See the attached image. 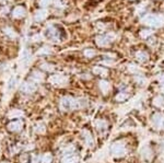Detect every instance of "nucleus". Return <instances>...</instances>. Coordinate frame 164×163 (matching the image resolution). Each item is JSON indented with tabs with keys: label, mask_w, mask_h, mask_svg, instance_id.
<instances>
[{
	"label": "nucleus",
	"mask_w": 164,
	"mask_h": 163,
	"mask_svg": "<svg viewBox=\"0 0 164 163\" xmlns=\"http://www.w3.org/2000/svg\"><path fill=\"white\" fill-rule=\"evenodd\" d=\"M95 125H96L97 129L103 130V129H106L107 128V122H105L104 119H99V121L95 123Z\"/></svg>",
	"instance_id": "6ab92c4d"
},
{
	"label": "nucleus",
	"mask_w": 164,
	"mask_h": 163,
	"mask_svg": "<svg viewBox=\"0 0 164 163\" xmlns=\"http://www.w3.org/2000/svg\"><path fill=\"white\" fill-rule=\"evenodd\" d=\"M14 82H15V80H14V78H11L10 79V82H9V89H11L12 87H14Z\"/></svg>",
	"instance_id": "c756f323"
},
{
	"label": "nucleus",
	"mask_w": 164,
	"mask_h": 163,
	"mask_svg": "<svg viewBox=\"0 0 164 163\" xmlns=\"http://www.w3.org/2000/svg\"><path fill=\"white\" fill-rule=\"evenodd\" d=\"M52 53V52H50V48H48V47H43L42 49H40L38 50V55H43V54H46V55H47V54H50Z\"/></svg>",
	"instance_id": "b1692460"
},
{
	"label": "nucleus",
	"mask_w": 164,
	"mask_h": 163,
	"mask_svg": "<svg viewBox=\"0 0 164 163\" xmlns=\"http://www.w3.org/2000/svg\"><path fill=\"white\" fill-rule=\"evenodd\" d=\"M148 35H151V32H150V31H142V33H141L142 37H147Z\"/></svg>",
	"instance_id": "c85d7f7f"
},
{
	"label": "nucleus",
	"mask_w": 164,
	"mask_h": 163,
	"mask_svg": "<svg viewBox=\"0 0 164 163\" xmlns=\"http://www.w3.org/2000/svg\"><path fill=\"white\" fill-rule=\"evenodd\" d=\"M111 153L115 158H123L127 153V148L123 141H115L112 146H111Z\"/></svg>",
	"instance_id": "f03ea898"
},
{
	"label": "nucleus",
	"mask_w": 164,
	"mask_h": 163,
	"mask_svg": "<svg viewBox=\"0 0 164 163\" xmlns=\"http://www.w3.org/2000/svg\"><path fill=\"white\" fill-rule=\"evenodd\" d=\"M10 117H13V118H15V117H20V116H22V113L21 112H19V111H15L14 113L13 112H11L10 113Z\"/></svg>",
	"instance_id": "bb28decb"
},
{
	"label": "nucleus",
	"mask_w": 164,
	"mask_h": 163,
	"mask_svg": "<svg viewBox=\"0 0 164 163\" xmlns=\"http://www.w3.org/2000/svg\"><path fill=\"white\" fill-rule=\"evenodd\" d=\"M84 141L88 145V147H93V143L94 142H93L92 136H91V134L89 131H84Z\"/></svg>",
	"instance_id": "f3484780"
},
{
	"label": "nucleus",
	"mask_w": 164,
	"mask_h": 163,
	"mask_svg": "<svg viewBox=\"0 0 164 163\" xmlns=\"http://www.w3.org/2000/svg\"><path fill=\"white\" fill-rule=\"evenodd\" d=\"M22 126H23V123L21 121H14V122H11L8 125V128H9L10 131H19L22 128Z\"/></svg>",
	"instance_id": "9d476101"
},
{
	"label": "nucleus",
	"mask_w": 164,
	"mask_h": 163,
	"mask_svg": "<svg viewBox=\"0 0 164 163\" xmlns=\"http://www.w3.org/2000/svg\"><path fill=\"white\" fill-rule=\"evenodd\" d=\"M50 1H52V0H38V2H40V5H41V6H43V7H45V6L49 5Z\"/></svg>",
	"instance_id": "cd10ccee"
},
{
	"label": "nucleus",
	"mask_w": 164,
	"mask_h": 163,
	"mask_svg": "<svg viewBox=\"0 0 164 163\" xmlns=\"http://www.w3.org/2000/svg\"><path fill=\"white\" fill-rule=\"evenodd\" d=\"M49 81L54 85H62L65 82H67V79L60 75H56V76H53L52 78L49 79Z\"/></svg>",
	"instance_id": "0eeeda50"
},
{
	"label": "nucleus",
	"mask_w": 164,
	"mask_h": 163,
	"mask_svg": "<svg viewBox=\"0 0 164 163\" xmlns=\"http://www.w3.org/2000/svg\"><path fill=\"white\" fill-rule=\"evenodd\" d=\"M31 79L34 81H36V82H40V81L43 80V77L42 75H41L40 72H37V71H34V72L32 73V77H31Z\"/></svg>",
	"instance_id": "4be33fe9"
},
{
	"label": "nucleus",
	"mask_w": 164,
	"mask_h": 163,
	"mask_svg": "<svg viewBox=\"0 0 164 163\" xmlns=\"http://www.w3.org/2000/svg\"><path fill=\"white\" fill-rule=\"evenodd\" d=\"M163 129H164V124H163Z\"/></svg>",
	"instance_id": "72a5a7b5"
},
{
	"label": "nucleus",
	"mask_w": 164,
	"mask_h": 163,
	"mask_svg": "<svg viewBox=\"0 0 164 163\" xmlns=\"http://www.w3.org/2000/svg\"><path fill=\"white\" fill-rule=\"evenodd\" d=\"M152 125L155 128H161L164 124V114L162 113H155L151 118Z\"/></svg>",
	"instance_id": "20e7f679"
},
{
	"label": "nucleus",
	"mask_w": 164,
	"mask_h": 163,
	"mask_svg": "<svg viewBox=\"0 0 164 163\" xmlns=\"http://www.w3.org/2000/svg\"><path fill=\"white\" fill-rule=\"evenodd\" d=\"M161 92L164 93V85H162V88H161Z\"/></svg>",
	"instance_id": "2f4dec72"
},
{
	"label": "nucleus",
	"mask_w": 164,
	"mask_h": 163,
	"mask_svg": "<svg viewBox=\"0 0 164 163\" xmlns=\"http://www.w3.org/2000/svg\"><path fill=\"white\" fill-rule=\"evenodd\" d=\"M143 158H146L147 160L151 158V150L149 148H146L143 150Z\"/></svg>",
	"instance_id": "393cba45"
},
{
	"label": "nucleus",
	"mask_w": 164,
	"mask_h": 163,
	"mask_svg": "<svg viewBox=\"0 0 164 163\" xmlns=\"http://www.w3.org/2000/svg\"><path fill=\"white\" fill-rule=\"evenodd\" d=\"M47 15V11L46 10H38L35 14V20L36 21H43Z\"/></svg>",
	"instance_id": "dca6fc26"
},
{
	"label": "nucleus",
	"mask_w": 164,
	"mask_h": 163,
	"mask_svg": "<svg viewBox=\"0 0 164 163\" xmlns=\"http://www.w3.org/2000/svg\"><path fill=\"white\" fill-rule=\"evenodd\" d=\"M52 161H53L52 154L50 153H45V154H43L41 163H52Z\"/></svg>",
	"instance_id": "aec40b11"
},
{
	"label": "nucleus",
	"mask_w": 164,
	"mask_h": 163,
	"mask_svg": "<svg viewBox=\"0 0 164 163\" xmlns=\"http://www.w3.org/2000/svg\"><path fill=\"white\" fill-rule=\"evenodd\" d=\"M112 42V38L109 37V35L106 36H99L96 38V44L101 47H105V46H108L109 43Z\"/></svg>",
	"instance_id": "6e6552de"
},
{
	"label": "nucleus",
	"mask_w": 164,
	"mask_h": 163,
	"mask_svg": "<svg viewBox=\"0 0 164 163\" xmlns=\"http://www.w3.org/2000/svg\"><path fill=\"white\" fill-rule=\"evenodd\" d=\"M24 15H25V9L23 7H17L12 12V17L15 19H21Z\"/></svg>",
	"instance_id": "9b49d317"
},
{
	"label": "nucleus",
	"mask_w": 164,
	"mask_h": 163,
	"mask_svg": "<svg viewBox=\"0 0 164 163\" xmlns=\"http://www.w3.org/2000/svg\"><path fill=\"white\" fill-rule=\"evenodd\" d=\"M93 71H94V73L101 76V77H106L107 76V70L103 67H95Z\"/></svg>",
	"instance_id": "a211bd4d"
},
{
	"label": "nucleus",
	"mask_w": 164,
	"mask_h": 163,
	"mask_svg": "<svg viewBox=\"0 0 164 163\" xmlns=\"http://www.w3.org/2000/svg\"><path fill=\"white\" fill-rule=\"evenodd\" d=\"M136 58H137V60L141 61V63H144V61L148 60V54L144 53V52H137Z\"/></svg>",
	"instance_id": "2eb2a0df"
},
{
	"label": "nucleus",
	"mask_w": 164,
	"mask_h": 163,
	"mask_svg": "<svg viewBox=\"0 0 164 163\" xmlns=\"http://www.w3.org/2000/svg\"><path fill=\"white\" fill-rule=\"evenodd\" d=\"M128 98H129V94H128L127 92H119L116 96H115V100H116V102L122 103V102H125Z\"/></svg>",
	"instance_id": "4468645a"
},
{
	"label": "nucleus",
	"mask_w": 164,
	"mask_h": 163,
	"mask_svg": "<svg viewBox=\"0 0 164 163\" xmlns=\"http://www.w3.org/2000/svg\"><path fill=\"white\" fill-rule=\"evenodd\" d=\"M79 161V158H78L77 154H73V153H70V154H67L62 158L61 163H77Z\"/></svg>",
	"instance_id": "1a4fd4ad"
},
{
	"label": "nucleus",
	"mask_w": 164,
	"mask_h": 163,
	"mask_svg": "<svg viewBox=\"0 0 164 163\" xmlns=\"http://www.w3.org/2000/svg\"><path fill=\"white\" fill-rule=\"evenodd\" d=\"M36 90V85L33 82H24L21 87V91L26 94H30V93H33Z\"/></svg>",
	"instance_id": "423d86ee"
},
{
	"label": "nucleus",
	"mask_w": 164,
	"mask_h": 163,
	"mask_svg": "<svg viewBox=\"0 0 164 163\" xmlns=\"http://www.w3.org/2000/svg\"><path fill=\"white\" fill-rule=\"evenodd\" d=\"M47 36L53 42H57L59 40V33H58L57 29L54 28V26H49L47 30Z\"/></svg>",
	"instance_id": "39448f33"
},
{
	"label": "nucleus",
	"mask_w": 164,
	"mask_h": 163,
	"mask_svg": "<svg viewBox=\"0 0 164 163\" xmlns=\"http://www.w3.org/2000/svg\"><path fill=\"white\" fill-rule=\"evenodd\" d=\"M42 68L44 70H47V71H52L53 69H54V67H53L52 65H49V64H43Z\"/></svg>",
	"instance_id": "a878e982"
},
{
	"label": "nucleus",
	"mask_w": 164,
	"mask_h": 163,
	"mask_svg": "<svg viewBox=\"0 0 164 163\" xmlns=\"http://www.w3.org/2000/svg\"><path fill=\"white\" fill-rule=\"evenodd\" d=\"M99 85H100V89H101V91H102L104 94H107V92L111 90V84H109V83L107 82V81H105V80L100 81Z\"/></svg>",
	"instance_id": "f8f14e48"
},
{
	"label": "nucleus",
	"mask_w": 164,
	"mask_h": 163,
	"mask_svg": "<svg viewBox=\"0 0 164 163\" xmlns=\"http://www.w3.org/2000/svg\"><path fill=\"white\" fill-rule=\"evenodd\" d=\"M160 81H161V82L162 83H164V73H163V75H161V77H160Z\"/></svg>",
	"instance_id": "7c9ffc66"
},
{
	"label": "nucleus",
	"mask_w": 164,
	"mask_h": 163,
	"mask_svg": "<svg viewBox=\"0 0 164 163\" xmlns=\"http://www.w3.org/2000/svg\"><path fill=\"white\" fill-rule=\"evenodd\" d=\"M142 22L144 24L152 25V26H161V25L164 24V19L162 15L148 14L142 19Z\"/></svg>",
	"instance_id": "7ed1b4c3"
},
{
	"label": "nucleus",
	"mask_w": 164,
	"mask_h": 163,
	"mask_svg": "<svg viewBox=\"0 0 164 163\" xmlns=\"http://www.w3.org/2000/svg\"><path fill=\"white\" fill-rule=\"evenodd\" d=\"M87 105L85 100H77V99L70 98V96H65L60 101V107L64 111H73Z\"/></svg>",
	"instance_id": "f257e3e1"
},
{
	"label": "nucleus",
	"mask_w": 164,
	"mask_h": 163,
	"mask_svg": "<svg viewBox=\"0 0 164 163\" xmlns=\"http://www.w3.org/2000/svg\"><path fill=\"white\" fill-rule=\"evenodd\" d=\"M95 50H93V49H85L84 50V55L87 56L88 58H92L93 56H95Z\"/></svg>",
	"instance_id": "5701e85b"
},
{
	"label": "nucleus",
	"mask_w": 164,
	"mask_h": 163,
	"mask_svg": "<svg viewBox=\"0 0 164 163\" xmlns=\"http://www.w3.org/2000/svg\"><path fill=\"white\" fill-rule=\"evenodd\" d=\"M152 103H153V105L157 106V107L164 108V98L163 96H157V98H154V100Z\"/></svg>",
	"instance_id": "ddd939ff"
},
{
	"label": "nucleus",
	"mask_w": 164,
	"mask_h": 163,
	"mask_svg": "<svg viewBox=\"0 0 164 163\" xmlns=\"http://www.w3.org/2000/svg\"><path fill=\"white\" fill-rule=\"evenodd\" d=\"M3 32H5V34H7L9 37H11V38H13V37H17V33L13 31V29H11V28H6V29H3Z\"/></svg>",
	"instance_id": "412c9836"
},
{
	"label": "nucleus",
	"mask_w": 164,
	"mask_h": 163,
	"mask_svg": "<svg viewBox=\"0 0 164 163\" xmlns=\"http://www.w3.org/2000/svg\"><path fill=\"white\" fill-rule=\"evenodd\" d=\"M0 1H5V0H0Z\"/></svg>",
	"instance_id": "473e14b6"
}]
</instances>
